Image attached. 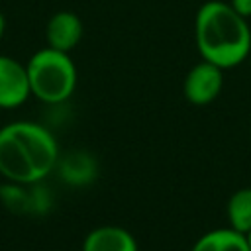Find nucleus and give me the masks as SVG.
Listing matches in <instances>:
<instances>
[{
  "label": "nucleus",
  "mask_w": 251,
  "mask_h": 251,
  "mask_svg": "<svg viewBox=\"0 0 251 251\" xmlns=\"http://www.w3.org/2000/svg\"><path fill=\"white\" fill-rule=\"evenodd\" d=\"M82 251H139L131 231L122 226H98L82 241Z\"/></svg>",
  "instance_id": "obj_9"
},
{
  "label": "nucleus",
  "mask_w": 251,
  "mask_h": 251,
  "mask_svg": "<svg viewBox=\"0 0 251 251\" xmlns=\"http://www.w3.org/2000/svg\"><path fill=\"white\" fill-rule=\"evenodd\" d=\"M229 6L243 18H251V0H229Z\"/></svg>",
  "instance_id": "obj_13"
},
{
  "label": "nucleus",
  "mask_w": 251,
  "mask_h": 251,
  "mask_svg": "<svg viewBox=\"0 0 251 251\" xmlns=\"http://www.w3.org/2000/svg\"><path fill=\"white\" fill-rule=\"evenodd\" d=\"M31 96L27 69L14 57L0 55V108L12 110Z\"/></svg>",
  "instance_id": "obj_7"
},
{
  "label": "nucleus",
  "mask_w": 251,
  "mask_h": 251,
  "mask_svg": "<svg viewBox=\"0 0 251 251\" xmlns=\"http://www.w3.org/2000/svg\"><path fill=\"white\" fill-rule=\"evenodd\" d=\"M59 176L71 186H86L96 178L98 167L96 159L86 151H73L65 157H59L57 167Z\"/></svg>",
  "instance_id": "obj_10"
},
{
  "label": "nucleus",
  "mask_w": 251,
  "mask_h": 251,
  "mask_svg": "<svg viewBox=\"0 0 251 251\" xmlns=\"http://www.w3.org/2000/svg\"><path fill=\"white\" fill-rule=\"evenodd\" d=\"M31 96L45 104H59L71 98L76 88L78 73L69 53L43 47L25 63Z\"/></svg>",
  "instance_id": "obj_2"
},
{
  "label": "nucleus",
  "mask_w": 251,
  "mask_h": 251,
  "mask_svg": "<svg viewBox=\"0 0 251 251\" xmlns=\"http://www.w3.org/2000/svg\"><path fill=\"white\" fill-rule=\"evenodd\" d=\"M4 29H6V20H4V14L0 12V37L4 35Z\"/></svg>",
  "instance_id": "obj_14"
},
{
  "label": "nucleus",
  "mask_w": 251,
  "mask_h": 251,
  "mask_svg": "<svg viewBox=\"0 0 251 251\" xmlns=\"http://www.w3.org/2000/svg\"><path fill=\"white\" fill-rule=\"evenodd\" d=\"M226 218L227 226L239 233L251 231V186L237 188L226 206Z\"/></svg>",
  "instance_id": "obj_12"
},
{
  "label": "nucleus",
  "mask_w": 251,
  "mask_h": 251,
  "mask_svg": "<svg viewBox=\"0 0 251 251\" xmlns=\"http://www.w3.org/2000/svg\"><path fill=\"white\" fill-rule=\"evenodd\" d=\"M190 251H251L247 237L235 229L214 227L202 233L190 247Z\"/></svg>",
  "instance_id": "obj_11"
},
{
  "label": "nucleus",
  "mask_w": 251,
  "mask_h": 251,
  "mask_svg": "<svg viewBox=\"0 0 251 251\" xmlns=\"http://www.w3.org/2000/svg\"><path fill=\"white\" fill-rule=\"evenodd\" d=\"M245 237H247V243H249V249H251V231H249V233H245Z\"/></svg>",
  "instance_id": "obj_15"
},
{
  "label": "nucleus",
  "mask_w": 251,
  "mask_h": 251,
  "mask_svg": "<svg viewBox=\"0 0 251 251\" xmlns=\"http://www.w3.org/2000/svg\"><path fill=\"white\" fill-rule=\"evenodd\" d=\"M194 43L204 61L233 69L251 55V27L229 2L208 0L194 16Z\"/></svg>",
  "instance_id": "obj_1"
},
{
  "label": "nucleus",
  "mask_w": 251,
  "mask_h": 251,
  "mask_svg": "<svg viewBox=\"0 0 251 251\" xmlns=\"http://www.w3.org/2000/svg\"><path fill=\"white\" fill-rule=\"evenodd\" d=\"M8 127L27 149L33 165L43 178L55 171L59 161V145L55 135L45 126L35 122H12L8 124Z\"/></svg>",
  "instance_id": "obj_3"
},
{
  "label": "nucleus",
  "mask_w": 251,
  "mask_h": 251,
  "mask_svg": "<svg viewBox=\"0 0 251 251\" xmlns=\"http://www.w3.org/2000/svg\"><path fill=\"white\" fill-rule=\"evenodd\" d=\"M45 39H47V47L63 53H71L82 39L80 18L71 10L55 12L45 25Z\"/></svg>",
  "instance_id": "obj_8"
},
{
  "label": "nucleus",
  "mask_w": 251,
  "mask_h": 251,
  "mask_svg": "<svg viewBox=\"0 0 251 251\" xmlns=\"http://www.w3.org/2000/svg\"><path fill=\"white\" fill-rule=\"evenodd\" d=\"M0 202L12 214H45L51 206V196L39 182L8 180L0 184Z\"/></svg>",
  "instance_id": "obj_6"
},
{
  "label": "nucleus",
  "mask_w": 251,
  "mask_h": 251,
  "mask_svg": "<svg viewBox=\"0 0 251 251\" xmlns=\"http://www.w3.org/2000/svg\"><path fill=\"white\" fill-rule=\"evenodd\" d=\"M0 175L12 182H39L43 176L33 165L27 149L8 126L0 129Z\"/></svg>",
  "instance_id": "obj_4"
},
{
  "label": "nucleus",
  "mask_w": 251,
  "mask_h": 251,
  "mask_svg": "<svg viewBox=\"0 0 251 251\" xmlns=\"http://www.w3.org/2000/svg\"><path fill=\"white\" fill-rule=\"evenodd\" d=\"M222 86L224 69L202 59L186 73L182 82V94L192 106H208L220 96Z\"/></svg>",
  "instance_id": "obj_5"
}]
</instances>
